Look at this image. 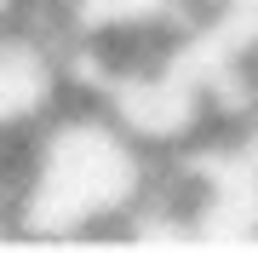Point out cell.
<instances>
[{
    "mask_svg": "<svg viewBox=\"0 0 258 253\" xmlns=\"http://www.w3.org/2000/svg\"><path fill=\"white\" fill-rule=\"evenodd\" d=\"M149 190V150L132 144L103 110H63L35 121L23 144V178L12 201V230L63 242L103 225H126Z\"/></svg>",
    "mask_w": 258,
    "mask_h": 253,
    "instance_id": "1",
    "label": "cell"
},
{
    "mask_svg": "<svg viewBox=\"0 0 258 253\" xmlns=\"http://www.w3.org/2000/svg\"><path fill=\"white\" fill-rule=\"evenodd\" d=\"M57 92H63V64H57L52 40L40 35H0V138L35 132V121H46Z\"/></svg>",
    "mask_w": 258,
    "mask_h": 253,
    "instance_id": "2",
    "label": "cell"
},
{
    "mask_svg": "<svg viewBox=\"0 0 258 253\" xmlns=\"http://www.w3.org/2000/svg\"><path fill=\"white\" fill-rule=\"evenodd\" d=\"M63 23L75 40H172L201 23V12L189 0H69Z\"/></svg>",
    "mask_w": 258,
    "mask_h": 253,
    "instance_id": "3",
    "label": "cell"
},
{
    "mask_svg": "<svg viewBox=\"0 0 258 253\" xmlns=\"http://www.w3.org/2000/svg\"><path fill=\"white\" fill-rule=\"evenodd\" d=\"M241 156H247L252 167H258V110L247 115V121H241Z\"/></svg>",
    "mask_w": 258,
    "mask_h": 253,
    "instance_id": "4",
    "label": "cell"
}]
</instances>
